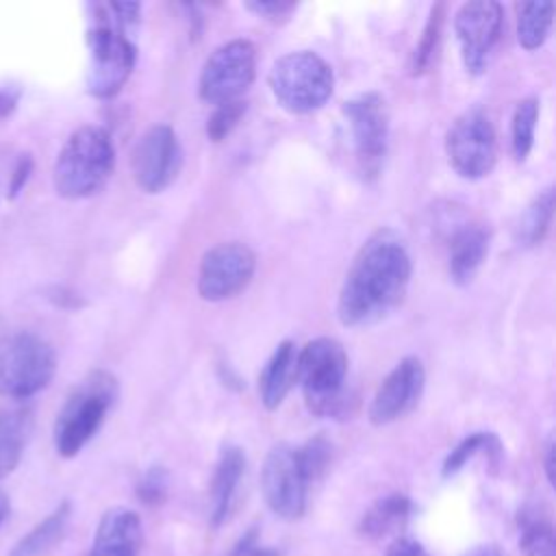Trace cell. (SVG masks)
Segmentation results:
<instances>
[{"label":"cell","instance_id":"1f68e13d","mask_svg":"<svg viewBox=\"0 0 556 556\" xmlns=\"http://www.w3.org/2000/svg\"><path fill=\"white\" fill-rule=\"evenodd\" d=\"M295 2H245V9L269 20V22H282L295 11Z\"/></svg>","mask_w":556,"mask_h":556},{"label":"cell","instance_id":"f1b7e54d","mask_svg":"<svg viewBox=\"0 0 556 556\" xmlns=\"http://www.w3.org/2000/svg\"><path fill=\"white\" fill-rule=\"evenodd\" d=\"M330 456H332V445L324 434H317L308 439L302 447H298V458L308 482L317 480L326 471Z\"/></svg>","mask_w":556,"mask_h":556},{"label":"cell","instance_id":"d6a6232c","mask_svg":"<svg viewBox=\"0 0 556 556\" xmlns=\"http://www.w3.org/2000/svg\"><path fill=\"white\" fill-rule=\"evenodd\" d=\"M232 556H280V552L274 549V547L261 545V543H258V534H256V530L252 528L248 534H243V536L239 539V543H237L235 549H232Z\"/></svg>","mask_w":556,"mask_h":556},{"label":"cell","instance_id":"4fadbf2b","mask_svg":"<svg viewBox=\"0 0 556 556\" xmlns=\"http://www.w3.org/2000/svg\"><path fill=\"white\" fill-rule=\"evenodd\" d=\"M256 269L254 252L239 241L217 243L204 252L198 269V293L202 300L222 302L241 293Z\"/></svg>","mask_w":556,"mask_h":556},{"label":"cell","instance_id":"d6986e66","mask_svg":"<svg viewBox=\"0 0 556 556\" xmlns=\"http://www.w3.org/2000/svg\"><path fill=\"white\" fill-rule=\"evenodd\" d=\"M295 361L298 350L293 341H282L274 354L267 358L258 376V395L267 410H276L291 387L295 384Z\"/></svg>","mask_w":556,"mask_h":556},{"label":"cell","instance_id":"83f0119b","mask_svg":"<svg viewBox=\"0 0 556 556\" xmlns=\"http://www.w3.org/2000/svg\"><path fill=\"white\" fill-rule=\"evenodd\" d=\"M441 24H443V4H434L430 9L428 22L424 26V35H421V39H419V43H417V48L413 52V61H410V74L413 76L421 74L430 65V59H432L437 41H439Z\"/></svg>","mask_w":556,"mask_h":556},{"label":"cell","instance_id":"4dcf8cb0","mask_svg":"<svg viewBox=\"0 0 556 556\" xmlns=\"http://www.w3.org/2000/svg\"><path fill=\"white\" fill-rule=\"evenodd\" d=\"M167 489H169V473L165 467L161 465H152L139 480L137 484V495L143 504L148 506H156L167 497Z\"/></svg>","mask_w":556,"mask_h":556},{"label":"cell","instance_id":"9c48e42d","mask_svg":"<svg viewBox=\"0 0 556 556\" xmlns=\"http://www.w3.org/2000/svg\"><path fill=\"white\" fill-rule=\"evenodd\" d=\"M256 76V48L248 39L222 43L204 61L198 93L204 102L222 104L237 100Z\"/></svg>","mask_w":556,"mask_h":556},{"label":"cell","instance_id":"cb8c5ba5","mask_svg":"<svg viewBox=\"0 0 556 556\" xmlns=\"http://www.w3.org/2000/svg\"><path fill=\"white\" fill-rule=\"evenodd\" d=\"M552 213H554V189L547 187L528 204V208L519 217V224H517L519 245L532 248V245L541 243L549 228Z\"/></svg>","mask_w":556,"mask_h":556},{"label":"cell","instance_id":"d4e9b609","mask_svg":"<svg viewBox=\"0 0 556 556\" xmlns=\"http://www.w3.org/2000/svg\"><path fill=\"white\" fill-rule=\"evenodd\" d=\"M478 452H486V456L497 463L502 456V443L493 432H473L469 437H465L443 460V478H450L454 473H458L469 458H473Z\"/></svg>","mask_w":556,"mask_h":556},{"label":"cell","instance_id":"5bb4252c","mask_svg":"<svg viewBox=\"0 0 556 556\" xmlns=\"http://www.w3.org/2000/svg\"><path fill=\"white\" fill-rule=\"evenodd\" d=\"M182 167V148L172 126H150L132 148L130 169L135 182L146 193H161L167 189Z\"/></svg>","mask_w":556,"mask_h":556},{"label":"cell","instance_id":"603a6c76","mask_svg":"<svg viewBox=\"0 0 556 556\" xmlns=\"http://www.w3.org/2000/svg\"><path fill=\"white\" fill-rule=\"evenodd\" d=\"M554 2H523L517 7V39L526 50H536L545 43L552 26Z\"/></svg>","mask_w":556,"mask_h":556},{"label":"cell","instance_id":"8fae6325","mask_svg":"<svg viewBox=\"0 0 556 556\" xmlns=\"http://www.w3.org/2000/svg\"><path fill=\"white\" fill-rule=\"evenodd\" d=\"M504 9L495 0H471L458 7L454 33L460 46L465 70L482 74L489 67L493 50L502 37Z\"/></svg>","mask_w":556,"mask_h":556},{"label":"cell","instance_id":"ffe728a7","mask_svg":"<svg viewBox=\"0 0 556 556\" xmlns=\"http://www.w3.org/2000/svg\"><path fill=\"white\" fill-rule=\"evenodd\" d=\"M72 517V504L61 502L46 519L24 534L7 556H46L65 536Z\"/></svg>","mask_w":556,"mask_h":556},{"label":"cell","instance_id":"7a4b0ae2","mask_svg":"<svg viewBox=\"0 0 556 556\" xmlns=\"http://www.w3.org/2000/svg\"><path fill=\"white\" fill-rule=\"evenodd\" d=\"M348 354L332 337L308 341L295 361V382H300L306 408L317 417L341 419L350 413L345 391Z\"/></svg>","mask_w":556,"mask_h":556},{"label":"cell","instance_id":"44dd1931","mask_svg":"<svg viewBox=\"0 0 556 556\" xmlns=\"http://www.w3.org/2000/svg\"><path fill=\"white\" fill-rule=\"evenodd\" d=\"M413 502L404 493H389L380 500H376L369 510L361 519V532L365 536H387L391 532H397L404 528L408 517L413 515Z\"/></svg>","mask_w":556,"mask_h":556},{"label":"cell","instance_id":"277c9868","mask_svg":"<svg viewBox=\"0 0 556 556\" xmlns=\"http://www.w3.org/2000/svg\"><path fill=\"white\" fill-rule=\"evenodd\" d=\"M117 397V382L109 371H91L65 400L54 424V445L63 458L76 456L100 430Z\"/></svg>","mask_w":556,"mask_h":556},{"label":"cell","instance_id":"4316f807","mask_svg":"<svg viewBox=\"0 0 556 556\" xmlns=\"http://www.w3.org/2000/svg\"><path fill=\"white\" fill-rule=\"evenodd\" d=\"M519 528V549L523 556H554V530L545 517L523 515Z\"/></svg>","mask_w":556,"mask_h":556},{"label":"cell","instance_id":"8d00e7d4","mask_svg":"<svg viewBox=\"0 0 556 556\" xmlns=\"http://www.w3.org/2000/svg\"><path fill=\"white\" fill-rule=\"evenodd\" d=\"M465 556H502V552L495 549V547H476Z\"/></svg>","mask_w":556,"mask_h":556},{"label":"cell","instance_id":"74e56055","mask_svg":"<svg viewBox=\"0 0 556 556\" xmlns=\"http://www.w3.org/2000/svg\"><path fill=\"white\" fill-rule=\"evenodd\" d=\"M7 515H9V497H7V493L0 489V523L7 519Z\"/></svg>","mask_w":556,"mask_h":556},{"label":"cell","instance_id":"d590c367","mask_svg":"<svg viewBox=\"0 0 556 556\" xmlns=\"http://www.w3.org/2000/svg\"><path fill=\"white\" fill-rule=\"evenodd\" d=\"M13 98L9 96V93H4V91H0V117H4L7 113H11V109H13Z\"/></svg>","mask_w":556,"mask_h":556},{"label":"cell","instance_id":"7402d4cb","mask_svg":"<svg viewBox=\"0 0 556 556\" xmlns=\"http://www.w3.org/2000/svg\"><path fill=\"white\" fill-rule=\"evenodd\" d=\"M28 432L30 417L24 410H0V478L20 465Z\"/></svg>","mask_w":556,"mask_h":556},{"label":"cell","instance_id":"9a60e30c","mask_svg":"<svg viewBox=\"0 0 556 556\" xmlns=\"http://www.w3.org/2000/svg\"><path fill=\"white\" fill-rule=\"evenodd\" d=\"M426 371L417 356L402 358L380 382L369 404V421L387 426L413 410L424 393Z\"/></svg>","mask_w":556,"mask_h":556},{"label":"cell","instance_id":"836d02e7","mask_svg":"<svg viewBox=\"0 0 556 556\" xmlns=\"http://www.w3.org/2000/svg\"><path fill=\"white\" fill-rule=\"evenodd\" d=\"M387 556H430L426 552V547L408 536H397L389 547H387Z\"/></svg>","mask_w":556,"mask_h":556},{"label":"cell","instance_id":"6da1fadb","mask_svg":"<svg viewBox=\"0 0 556 556\" xmlns=\"http://www.w3.org/2000/svg\"><path fill=\"white\" fill-rule=\"evenodd\" d=\"M413 274L402 237L389 228L374 232L354 256L337 300L343 326H367L389 315L406 295Z\"/></svg>","mask_w":556,"mask_h":556},{"label":"cell","instance_id":"3957f363","mask_svg":"<svg viewBox=\"0 0 556 556\" xmlns=\"http://www.w3.org/2000/svg\"><path fill=\"white\" fill-rule=\"evenodd\" d=\"M115 167V148L102 126H80L63 143L54 161V187L59 195L80 200L98 193Z\"/></svg>","mask_w":556,"mask_h":556},{"label":"cell","instance_id":"30bf717a","mask_svg":"<svg viewBox=\"0 0 556 556\" xmlns=\"http://www.w3.org/2000/svg\"><path fill=\"white\" fill-rule=\"evenodd\" d=\"M308 480L302 471L298 447L289 443H276L261 469V491L271 508L282 519H298L306 510Z\"/></svg>","mask_w":556,"mask_h":556},{"label":"cell","instance_id":"8992f818","mask_svg":"<svg viewBox=\"0 0 556 556\" xmlns=\"http://www.w3.org/2000/svg\"><path fill=\"white\" fill-rule=\"evenodd\" d=\"M56 371L52 345L33 332L0 337V395L24 400L46 389Z\"/></svg>","mask_w":556,"mask_h":556},{"label":"cell","instance_id":"52a82bcc","mask_svg":"<svg viewBox=\"0 0 556 556\" xmlns=\"http://www.w3.org/2000/svg\"><path fill=\"white\" fill-rule=\"evenodd\" d=\"M96 24L87 33L89 43V70L87 89L96 98H113L128 80L137 50L130 39L115 24L106 7H96Z\"/></svg>","mask_w":556,"mask_h":556},{"label":"cell","instance_id":"7c38bea8","mask_svg":"<svg viewBox=\"0 0 556 556\" xmlns=\"http://www.w3.org/2000/svg\"><path fill=\"white\" fill-rule=\"evenodd\" d=\"M343 113L352 128L356 161L365 178H374L387 154L389 111L378 91L361 93L343 104Z\"/></svg>","mask_w":556,"mask_h":556},{"label":"cell","instance_id":"2e32d148","mask_svg":"<svg viewBox=\"0 0 556 556\" xmlns=\"http://www.w3.org/2000/svg\"><path fill=\"white\" fill-rule=\"evenodd\" d=\"M489 252V230L478 222H454L447 235V269L456 285H467L476 276Z\"/></svg>","mask_w":556,"mask_h":556},{"label":"cell","instance_id":"ac0fdd59","mask_svg":"<svg viewBox=\"0 0 556 556\" xmlns=\"http://www.w3.org/2000/svg\"><path fill=\"white\" fill-rule=\"evenodd\" d=\"M245 469V456L243 450L237 445H226L219 452L215 471H213V480H211V526L217 528L226 521L239 480L243 476Z\"/></svg>","mask_w":556,"mask_h":556},{"label":"cell","instance_id":"e575fe53","mask_svg":"<svg viewBox=\"0 0 556 556\" xmlns=\"http://www.w3.org/2000/svg\"><path fill=\"white\" fill-rule=\"evenodd\" d=\"M545 476L547 482L554 484V439H549L545 445Z\"/></svg>","mask_w":556,"mask_h":556},{"label":"cell","instance_id":"e0dca14e","mask_svg":"<svg viewBox=\"0 0 556 556\" xmlns=\"http://www.w3.org/2000/svg\"><path fill=\"white\" fill-rule=\"evenodd\" d=\"M141 549V519L135 510L109 508L96 528L89 556H137Z\"/></svg>","mask_w":556,"mask_h":556},{"label":"cell","instance_id":"484cf974","mask_svg":"<svg viewBox=\"0 0 556 556\" xmlns=\"http://www.w3.org/2000/svg\"><path fill=\"white\" fill-rule=\"evenodd\" d=\"M539 119V100L536 98H523L517 102L510 124V146L515 159L523 161L534 143V130Z\"/></svg>","mask_w":556,"mask_h":556},{"label":"cell","instance_id":"5b68a950","mask_svg":"<svg viewBox=\"0 0 556 556\" xmlns=\"http://www.w3.org/2000/svg\"><path fill=\"white\" fill-rule=\"evenodd\" d=\"M332 67L311 50L280 56L269 70V89L276 102L295 115L317 111L332 96Z\"/></svg>","mask_w":556,"mask_h":556},{"label":"cell","instance_id":"f546056e","mask_svg":"<svg viewBox=\"0 0 556 556\" xmlns=\"http://www.w3.org/2000/svg\"><path fill=\"white\" fill-rule=\"evenodd\" d=\"M245 100L237 98V100H228L215 106V111L211 113L208 122H206V135L211 141H222L226 139L232 128L239 124V119L245 115Z\"/></svg>","mask_w":556,"mask_h":556},{"label":"cell","instance_id":"ba28073f","mask_svg":"<svg viewBox=\"0 0 556 556\" xmlns=\"http://www.w3.org/2000/svg\"><path fill=\"white\" fill-rule=\"evenodd\" d=\"M445 154L458 176L469 180L486 176L497 159L495 128L489 115L480 109L458 115L445 135Z\"/></svg>","mask_w":556,"mask_h":556}]
</instances>
